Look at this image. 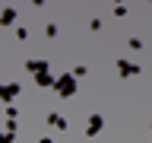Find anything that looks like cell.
<instances>
[{
	"instance_id": "6da1fadb",
	"label": "cell",
	"mask_w": 152,
	"mask_h": 143,
	"mask_svg": "<svg viewBox=\"0 0 152 143\" xmlns=\"http://www.w3.org/2000/svg\"><path fill=\"white\" fill-rule=\"evenodd\" d=\"M54 92L60 95V99H73V95H76V76H73V73H64V76H57V83H54Z\"/></svg>"
},
{
	"instance_id": "7a4b0ae2",
	"label": "cell",
	"mask_w": 152,
	"mask_h": 143,
	"mask_svg": "<svg viewBox=\"0 0 152 143\" xmlns=\"http://www.w3.org/2000/svg\"><path fill=\"white\" fill-rule=\"evenodd\" d=\"M19 92H22L19 83H0V99L7 105H13V99H19Z\"/></svg>"
},
{
	"instance_id": "3957f363",
	"label": "cell",
	"mask_w": 152,
	"mask_h": 143,
	"mask_svg": "<svg viewBox=\"0 0 152 143\" xmlns=\"http://www.w3.org/2000/svg\"><path fill=\"white\" fill-rule=\"evenodd\" d=\"M26 70H28V73H35V76H41V73H51V60H45V57L26 60Z\"/></svg>"
},
{
	"instance_id": "277c9868",
	"label": "cell",
	"mask_w": 152,
	"mask_h": 143,
	"mask_svg": "<svg viewBox=\"0 0 152 143\" xmlns=\"http://www.w3.org/2000/svg\"><path fill=\"white\" fill-rule=\"evenodd\" d=\"M102 127H104V118L98 111L95 114H89V124H86V137H98L102 133Z\"/></svg>"
},
{
	"instance_id": "5b68a950",
	"label": "cell",
	"mask_w": 152,
	"mask_h": 143,
	"mask_svg": "<svg viewBox=\"0 0 152 143\" xmlns=\"http://www.w3.org/2000/svg\"><path fill=\"white\" fill-rule=\"evenodd\" d=\"M117 73L121 76H136L140 73V64H133V60H127V57H117Z\"/></svg>"
},
{
	"instance_id": "8992f818",
	"label": "cell",
	"mask_w": 152,
	"mask_h": 143,
	"mask_svg": "<svg viewBox=\"0 0 152 143\" xmlns=\"http://www.w3.org/2000/svg\"><path fill=\"white\" fill-rule=\"evenodd\" d=\"M48 124H51V127H57V130H66L64 114H57V111H48Z\"/></svg>"
},
{
	"instance_id": "52a82bcc",
	"label": "cell",
	"mask_w": 152,
	"mask_h": 143,
	"mask_svg": "<svg viewBox=\"0 0 152 143\" xmlns=\"http://www.w3.org/2000/svg\"><path fill=\"white\" fill-rule=\"evenodd\" d=\"M35 83L41 86V89H54V83H57V76H54V73H41V76H35Z\"/></svg>"
},
{
	"instance_id": "ba28073f",
	"label": "cell",
	"mask_w": 152,
	"mask_h": 143,
	"mask_svg": "<svg viewBox=\"0 0 152 143\" xmlns=\"http://www.w3.org/2000/svg\"><path fill=\"white\" fill-rule=\"evenodd\" d=\"M13 22H16V7H7L0 13V26H13Z\"/></svg>"
},
{
	"instance_id": "9c48e42d",
	"label": "cell",
	"mask_w": 152,
	"mask_h": 143,
	"mask_svg": "<svg viewBox=\"0 0 152 143\" xmlns=\"http://www.w3.org/2000/svg\"><path fill=\"white\" fill-rule=\"evenodd\" d=\"M16 114H19L16 105H7V121H16Z\"/></svg>"
},
{
	"instance_id": "30bf717a",
	"label": "cell",
	"mask_w": 152,
	"mask_h": 143,
	"mask_svg": "<svg viewBox=\"0 0 152 143\" xmlns=\"http://www.w3.org/2000/svg\"><path fill=\"white\" fill-rule=\"evenodd\" d=\"M45 35L48 38H57V26H54V22H48V26H45Z\"/></svg>"
},
{
	"instance_id": "8fae6325",
	"label": "cell",
	"mask_w": 152,
	"mask_h": 143,
	"mask_svg": "<svg viewBox=\"0 0 152 143\" xmlns=\"http://www.w3.org/2000/svg\"><path fill=\"white\" fill-rule=\"evenodd\" d=\"M13 140H16V133H10V130L0 133V143H13Z\"/></svg>"
},
{
	"instance_id": "7c38bea8",
	"label": "cell",
	"mask_w": 152,
	"mask_h": 143,
	"mask_svg": "<svg viewBox=\"0 0 152 143\" xmlns=\"http://www.w3.org/2000/svg\"><path fill=\"white\" fill-rule=\"evenodd\" d=\"M70 73H73L76 80H83V76H86V67H73V70H70Z\"/></svg>"
},
{
	"instance_id": "4fadbf2b",
	"label": "cell",
	"mask_w": 152,
	"mask_h": 143,
	"mask_svg": "<svg viewBox=\"0 0 152 143\" xmlns=\"http://www.w3.org/2000/svg\"><path fill=\"white\" fill-rule=\"evenodd\" d=\"M38 143H54V140H51V137H41V140H38Z\"/></svg>"
}]
</instances>
